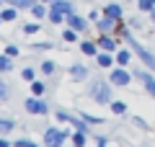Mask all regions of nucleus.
I'll list each match as a JSON object with an SVG mask.
<instances>
[{
    "instance_id": "nucleus-31",
    "label": "nucleus",
    "mask_w": 155,
    "mask_h": 147,
    "mask_svg": "<svg viewBox=\"0 0 155 147\" xmlns=\"http://www.w3.org/2000/svg\"><path fill=\"white\" fill-rule=\"evenodd\" d=\"M18 147H39V145H34V142H28V139H18Z\"/></svg>"
},
{
    "instance_id": "nucleus-6",
    "label": "nucleus",
    "mask_w": 155,
    "mask_h": 147,
    "mask_svg": "<svg viewBox=\"0 0 155 147\" xmlns=\"http://www.w3.org/2000/svg\"><path fill=\"white\" fill-rule=\"evenodd\" d=\"M26 111H31V114H47L49 106H47L44 101H39V98H28L26 101Z\"/></svg>"
},
{
    "instance_id": "nucleus-1",
    "label": "nucleus",
    "mask_w": 155,
    "mask_h": 147,
    "mask_svg": "<svg viewBox=\"0 0 155 147\" xmlns=\"http://www.w3.org/2000/svg\"><path fill=\"white\" fill-rule=\"evenodd\" d=\"M119 31H122V36L127 39L129 44H132L134 54H137L140 60H142V65L147 67V70H155V54H153V52H147V49H145L142 44H140V41H137V39H134V36H132V34H129V31H127V28H124V26H119Z\"/></svg>"
},
{
    "instance_id": "nucleus-10",
    "label": "nucleus",
    "mask_w": 155,
    "mask_h": 147,
    "mask_svg": "<svg viewBox=\"0 0 155 147\" xmlns=\"http://www.w3.org/2000/svg\"><path fill=\"white\" fill-rule=\"evenodd\" d=\"M104 13H106V16H111V18H116V21H122V16H124L122 5H116V3H109V5L104 8Z\"/></svg>"
},
{
    "instance_id": "nucleus-32",
    "label": "nucleus",
    "mask_w": 155,
    "mask_h": 147,
    "mask_svg": "<svg viewBox=\"0 0 155 147\" xmlns=\"http://www.w3.org/2000/svg\"><path fill=\"white\" fill-rule=\"evenodd\" d=\"M5 54H8V57H16V54H18V47H8Z\"/></svg>"
},
{
    "instance_id": "nucleus-34",
    "label": "nucleus",
    "mask_w": 155,
    "mask_h": 147,
    "mask_svg": "<svg viewBox=\"0 0 155 147\" xmlns=\"http://www.w3.org/2000/svg\"><path fill=\"white\" fill-rule=\"evenodd\" d=\"M0 147H8V142H5V139H0Z\"/></svg>"
},
{
    "instance_id": "nucleus-23",
    "label": "nucleus",
    "mask_w": 155,
    "mask_h": 147,
    "mask_svg": "<svg viewBox=\"0 0 155 147\" xmlns=\"http://www.w3.org/2000/svg\"><path fill=\"white\" fill-rule=\"evenodd\" d=\"M62 36H65V41H75V39H78V31H75V28H72V31L67 28V31L62 34Z\"/></svg>"
},
{
    "instance_id": "nucleus-37",
    "label": "nucleus",
    "mask_w": 155,
    "mask_h": 147,
    "mask_svg": "<svg viewBox=\"0 0 155 147\" xmlns=\"http://www.w3.org/2000/svg\"><path fill=\"white\" fill-rule=\"evenodd\" d=\"M98 147H106V145H98Z\"/></svg>"
},
{
    "instance_id": "nucleus-27",
    "label": "nucleus",
    "mask_w": 155,
    "mask_h": 147,
    "mask_svg": "<svg viewBox=\"0 0 155 147\" xmlns=\"http://www.w3.org/2000/svg\"><path fill=\"white\" fill-rule=\"evenodd\" d=\"M31 90L36 93V96H41V93H44V83H34V85H31Z\"/></svg>"
},
{
    "instance_id": "nucleus-9",
    "label": "nucleus",
    "mask_w": 155,
    "mask_h": 147,
    "mask_svg": "<svg viewBox=\"0 0 155 147\" xmlns=\"http://www.w3.org/2000/svg\"><path fill=\"white\" fill-rule=\"evenodd\" d=\"M98 49H104V52H116V41L111 34H101L98 39Z\"/></svg>"
},
{
    "instance_id": "nucleus-8",
    "label": "nucleus",
    "mask_w": 155,
    "mask_h": 147,
    "mask_svg": "<svg viewBox=\"0 0 155 147\" xmlns=\"http://www.w3.org/2000/svg\"><path fill=\"white\" fill-rule=\"evenodd\" d=\"M67 26L75 28V31H85V28H88V21L80 18V16H75V13H70V16H67Z\"/></svg>"
},
{
    "instance_id": "nucleus-36",
    "label": "nucleus",
    "mask_w": 155,
    "mask_h": 147,
    "mask_svg": "<svg viewBox=\"0 0 155 147\" xmlns=\"http://www.w3.org/2000/svg\"><path fill=\"white\" fill-rule=\"evenodd\" d=\"M47 3H57V0H47Z\"/></svg>"
},
{
    "instance_id": "nucleus-29",
    "label": "nucleus",
    "mask_w": 155,
    "mask_h": 147,
    "mask_svg": "<svg viewBox=\"0 0 155 147\" xmlns=\"http://www.w3.org/2000/svg\"><path fill=\"white\" fill-rule=\"evenodd\" d=\"M83 119H85V121H88V124H98V121H101V119H98V116H91V114H83Z\"/></svg>"
},
{
    "instance_id": "nucleus-19",
    "label": "nucleus",
    "mask_w": 155,
    "mask_h": 147,
    "mask_svg": "<svg viewBox=\"0 0 155 147\" xmlns=\"http://www.w3.org/2000/svg\"><path fill=\"white\" fill-rule=\"evenodd\" d=\"M72 142H75V147H83L85 145V132H75L72 134Z\"/></svg>"
},
{
    "instance_id": "nucleus-12",
    "label": "nucleus",
    "mask_w": 155,
    "mask_h": 147,
    "mask_svg": "<svg viewBox=\"0 0 155 147\" xmlns=\"http://www.w3.org/2000/svg\"><path fill=\"white\" fill-rule=\"evenodd\" d=\"M80 49H83V54H88V57L98 54V44H93V41H83V44H80Z\"/></svg>"
},
{
    "instance_id": "nucleus-28",
    "label": "nucleus",
    "mask_w": 155,
    "mask_h": 147,
    "mask_svg": "<svg viewBox=\"0 0 155 147\" xmlns=\"http://www.w3.org/2000/svg\"><path fill=\"white\" fill-rule=\"evenodd\" d=\"M23 31H26V34H36L39 26H36V23H26V26H23Z\"/></svg>"
},
{
    "instance_id": "nucleus-26",
    "label": "nucleus",
    "mask_w": 155,
    "mask_h": 147,
    "mask_svg": "<svg viewBox=\"0 0 155 147\" xmlns=\"http://www.w3.org/2000/svg\"><path fill=\"white\" fill-rule=\"evenodd\" d=\"M41 72L52 75V72H54V62H44V65H41Z\"/></svg>"
},
{
    "instance_id": "nucleus-13",
    "label": "nucleus",
    "mask_w": 155,
    "mask_h": 147,
    "mask_svg": "<svg viewBox=\"0 0 155 147\" xmlns=\"http://www.w3.org/2000/svg\"><path fill=\"white\" fill-rule=\"evenodd\" d=\"M70 75L75 77V80H85V77H88V70H85L83 65H75V67L70 70Z\"/></svg>"
},
{
    "instance_id": "nucleus-35",
    "label": "nucleus",
    "mask_w": 155,
    "mask_h": 147,
    "mask_svg": "<svg viewBox=\"0 0 155 147\" xmlns=\"http://www.w3.org/2000/svg\"><path fill=\"white\" fill-rule=\"evenodd\" d=\"M153 21H155V8H153Z\"/></svg>"
},
{
    "instance_id": "nucleus-11",
    "label": "nucleus",
    "mask_w": 155,
    "mask_h": 147,
    "mask_svg": "<svg viewBox=\"0 0 155 147\" xmlns=\"http://www.w3.org/2000/svg\"><path fill=\"white\" fill-rule=\"evenodd\" d=\"M114 62H116V57H111V52H101L98 54V65L101 67H111Z\"/></svg>"
},
{
    "instance_id": "nucleus-24",
    "label": "nucleus",
    "mask_w": 155,
    "mask_h": 147,
    "mask_svg": "<svg viewBox=\"0 0 155 147\" xmlns=\"http://www.w3.org/2000/svg\"><path fill=\"white\" fill-rule=\"evenodd\" d=\"M31 11H34V16H36V18H41V16H47V11H44V5H34Z\"/></svg>"
},
{
    "instance_id": "nucleus-21",
    "label": "nucleus",
    "mask_w": 155,
    "mask_h": 147,
    "mask_svg": "<svg viewBox=\"0 0 155 147\" xmlns=\"http://www.w3.org/2000/svg\"><path fill=\"white\" fill-rule=\"evenodd\" d=\"M0 70H3V72H8V70H13V65H11V57H0Z\"/></svg>"
},
{
    "instance_id": "nucleus-5",
    "label": "nucleus",
    "mask_w": 155,
    "mask_h": 147,
    "mask_svg": "<svg viewBox=\"0 0 155 147\" xmlns=\"http://www.w3.org/2000/svg\"><path fill=\"white\" fill-rule=\"evenodd\" d=\"M132 80V75H129L127 70H111V85H127V83Z\"/></svg>"
},
{
    "instance_id": "nucleus-25",
    "label": "nucleus",
    "mask_w": 155,
    "mask_h": 147,
    "mask_svg": "<svg viewBox=\"0 0 155 147\" xmlns=\"http://www.w3.org/2000/svg\"><path fill=\"white\" fill-rule=\"evenodd\" d=\"M13 18H16V11H13V8L3 11V21H13Z\"/></svg>"
},
{
    "instance_id": "nucleus-30",
    "label": "nucleus",
    "mask_w": 155,
    "mask_h": 147,
    "mask_svg": "<svg viewBox=\"0 0 155 147\" xmlns=\"http://www.w3.org/2000/svg\"><path fill=\"white\" fill-rule=\"evenodd\" d=\"M3 98H8V88H5V83L0 80V101H3Z\"/></svg>"
},
{
    "instance_id": "nucleus-4",
    "label": "nucleus",
    "mask_w": 155,
    "mask_h": 147,
    "mask_svg": "<svg viewBox=\"0 0 155 147\" xmlns=\"http://www.w3.org/2000/svg\"><path fill=\"white\" fill-rule=\"evenodd\" d=\"M96 26H98L101 34H114L116 28H119V21H116V18H111V16H104V18H98V23H96Z\"/></svg>"
},
{
    "instance_id": "nucleus-17",
    "label": "nucleus",
    "mask_w": 155,
    "mask_h": 147,
    "mask_svg": "<svg viewBox=\"0 0 155 147\" xmlns=\"http://www.w3.org/2000/svg\"><path fill=\"white\" fill-rule=\"evenodd\" d=\"M62 18H65V13H60L57 8H49V21H52V23H60Z\"/></svg>"
},
{
    "instance_id": "nucleus-39",
    "label": "nucleus",
    "mask_w": 155,
    "mask_h": 147,
    "mask_svg": "<svg viewBox=\"0 0 155 147\" xmlns=\"http://www.w3.org/2000/svg\"><path fill=\"white\" fill-rule=\"evenodd\" d=\"M153 3H155V0H153Z\"/></svg>"
},
{
    "instance_id": "nucleus-22",
    "label": "nucleus",
    "mask_w": 155,
    "mask_h": 147,
    "mask_svg": "<svg viewBox=\"0 0 155 147\" xmlns=\"http://www.w3.org/2000/svg\"><path fill=\"white\" fill-rule=\"evenodd\" d=\"M0 129H3V132H11L13 129V121L11 119H0Z\"/></svg>"
},
{
    "instance_id": "nucleus-38",
    "label": "nucleus",
    "mask_w": 155,
    "mask_h": 147,
    "mask_svg": "<svg viewBox=\"0 0 155 147\" xmlns=\"http://www.w3.org/2000/svg\"><path fill=\"white\" fill-rule=\"evenodd\" d=\"M0 21H3V16H0Z\"/></svg>"
},
{
    "instance_id": "nucleus-20",
    "label": "nucleus",
    "mask_w": 155,
    "mask_h": 147,
    "mask_svg": "<svg viewBox=\"0 0 155 147\" xmlns=\"http://www.w3.org/2000/svg\"><path fill=\"white\" fill-rule=\"evenodd\" d=\"M137 5H140V11H150V13H153L155 3H153V0H137Z\"/></svg>"
},
{
    "instance_id": "nucleus-15",
    "label": "nucleus",
    "mask_w": 155,
    "mask_h": 147,
    "mask_svg": "<svg viewBox=\"0 0 155 147\" xmlns=\"http://www.w3.org/2000/svg\"><path fill=\"white\" fill-rule=\"evenodd\" d=\"M52 8H57V11L65 13V16H70V13H72V5H70V3H65V0H57V3H52Z\"/></svg>"
},
{
    "instance_id": "nucleus-33",
    "label": "nucleus",
    "mask_w": 155,
    "mask_h": 147,
    "mask_svg": "<svg viewBox=\"0 0 155 147\" xmlns=\"http://www.w3.org/2000/svg\"><path fill=\"white\" fill-rule=\"evenodd\" d=\"M23 80H34V70L26 67V70H23Z\"/></svg>"
},
{
    "instance_id": "nucleus-7",
    "label": "nucleus",
    "mask_w": 155,
    "mask_h": 147,
    "mask_svg": "<svg viewBox=\"0 0 155 147\" xmlns=\"http://www.w3.org/2000/svg\"><path fill=\"white\" fill-rule=\"evenodd\" d=\"M134 75H137L140 80H142V85L147 88V93H150V96L155 98V77L150 75V72H142V70H137V72H134Z\"/></svg>"
},
{
    "instance_id": "nucleus-3",
    "label": "nucleus",
    "mask_w": 155,
    "mask_h": 147,
    "mask_svg": "<svg viewBox=\"0 0 155 147\" xmlns=\"http://www.w3.org/2000/svg\"><path fill=\"white\" fill-rule=\"evenodd\" d=\"M67 132H60V129H47L44 132V145L47 147H60L62 142H65Z\"/></svg>"
},
{
    "instance_id": "nucleus-14",
    "label": "nucleus",
    "mask_w": 155,
    "mask_h": 147,
    "mask_svg": "<svg viewBox=\"0 0 155 147\" xmlns=\"http://www.w3.org/2000/svg\"><path fill=\"white\" fill-rule=\"evenodd\" d=\"M129 60H132V54H129L127 49H119V52H116V65H119V67H124Z\"/></svg>"
},
{
    "instance_id": "nucleus-18",
    "label": "nucleus",
    "mask_w": 155,
    "mask_h": 147,
    "mask_svg": "<svg viewBox=\"0 0 155 147\" xmlns=\"http://www.w3.org/2000/svg\"><path fill=\"white\" fill-rule=\"evenodd\" d=\"M111 111H114V114H124V111H127V103H122V101H111Z\"/></svg>"
},
{
    "instance_id": "nucleus-16",
    "label": "nucleus",
    "mask_w": 155,
    "mask_h": 147,
    "mask_svg": "<svg viewBox=\"0 0 155 147\" xmlns=\"http://www.w3.org/2000/svg\"><path fill=\"white\" fill-rule=\"evenodd\" d=\"M11 5H18V8H34L36 5V0H8Z\"/></svg>"
},
{
    "instance_id": "nucleus-2",
    "label": "nucleus",
    "mask_w": 155,
    "mask_h": 147,
    "mask_svg": "<svg viewBox=\"0 0 155 147\" xmlns=\"http://www.w3.org/2000/svg\"><path fill=\"white\" fill-rule=\"evenodd\" d=\"M91 98L98 103H111V85L104 80H93L91 83Z\"/></svg>"
}]
</instances>
